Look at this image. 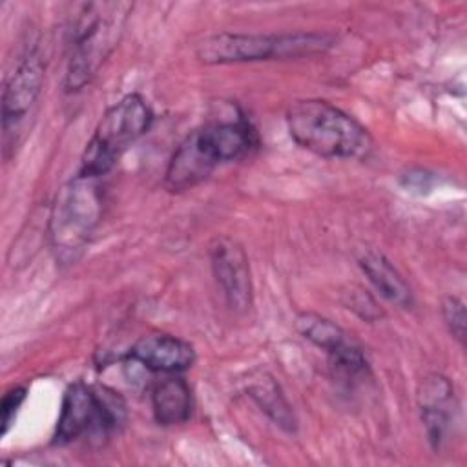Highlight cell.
<instances>
[{"mask_svg": "<svg viewBox=\"0 0 467 467\" xmlns=\"http://www.w3.org/2000/svg\"><path fill=\"white\" fill-rule=\"evenodd\" d=\"M418 409L427 441L432 451L440 452L452 436L456 418V396L451 379L438 372L421 378L418 385Z\"/></svg>", "mask_w": 467, "mask_h": 467, "instance_id": "cell-10", "label": "cell"}, {"mask_svg": "<svg viewBox=\"0 0 467 467\" xmlns=\"http://www.w3.org/2000/svg\"><path fill=\"white\" fill-rule=\"evenodd\" d=\"M124 420L126 403L115 390L75 381L62 396L53 443L67 445L88 432L109 434Z\"/></svg>", "mask_w": 467, "mask_h": 467, "instance_id": "cell-7", "label": "cell"}, {"mask_svg": "<svg viewBox=\"0 0 467 467\" xmlns=\"http://www.w3.org/2000/svg\"><path fill=\"white\" fill-rule=\"evenodd\" d=\"M330 46L332 38L319 33L261 35L223 31L201 40L195 57L206 66H224L310 57L327 51Z\"/></svg>", "mask_w": 467, "mask_h": 467, "instance_id": "cell-4", "label": "cell"}, {"mask_svg": "<svg viewBox=\"0 0 467 467\" xmlns=\"http://www.w3.org/2000/svg\"><path fill=\"white\" fill-rule=\"evenodd\" d=\"M259 144L254 126L243 119L212 120L190 131L170 157L164 188L181 193L206 181L224 162L250 155Z\"/></svg>", "mask_w": 467, "mask_h": 467, "instance_id": "cell-1", "label": "cell"}, {"mask_svg": "<svg viewBox=\"0 0 467 467\" xmlns=\"http://www.w3.org/2000/svg\"><path fill=\"white\" fill-rule=\"evenodd\" d=\"M359 268L368 279V283L376 288V292L385 297L389 303L400 308H410L414 305L412 290L401 272L392 265L389 257L381 252L367 250L359 257Z\"/></svg>", "mask_w": 467, "mask_h": 467, "instance_id": "cell-13", "label": "cell"}, {"mask_svg": "<svg viewBox=\"0 0 467 467\" xmlns=\"http://www.w3.org/2000/svg\"><path fill=\"white\" fill-rule=\"evenodd\" d=\"M151 122L153 111L148 100L139 93L124 95L119 102L109 106L97 122L82 151L77 175L100 179L109 173L124 151L148 133Z\"/></svg>", "mask_w": 467, "mask_h": 467, "instance_id": "cell-5", "label": "cell"}, {"mask_svg": "<svg viewBox=\"0 0 467 467\" xmlns=\"http://www.w3.org/2000/svg\"><path fill=\"white\" fill-rule=\"evenodd\" d=\"M440 312H441V317H443V323H445L449 334L463 347L465 345V328H467L463 301L454 296H447L441 301Z\"/></svg>", "mask_w": 467, "mask_h": 467, "instance_id": "cell-16", "label": "cell"}, {"mask_svg": "<svg viewBox=\"0 0 467 467\" xmlns=\"http://www.w3.org/2000/svg\"><path fill=\"white\" fill-rule=\"evenodd\" d=\"M208 255L226 305L234 312H246L252 306L254 285L244 248L228 235H217L208 246Z\"/></svg>", "mask_w": 467, "mask_h": 467, "instance_id": "cell-9", "label": "cell"}, {"mask_svg": "<svg viewBox=\"0 0 467 467\" xmlns=\"http://www.w3.org/2000/svg\"><path fill=\"white\" fill-rule=\"evenodd\" d=\"M150 401L153 418L162 427L182 425L192 416V389L179 374H168V378L155 383Z\"/></svg>", "mask_w": 467, "mask_h": 467, "instance_id": "cell-12", "label": "cell"}, {"mask_svg": "<svg viewBox=\"0 0 467 467\" xmlns=\"http://www.w3.org/2000/svg\"><path fill=\"white\" fill-rule=\"evenodd\" d=\"M46 64L36 49L27 51L15 71L5 78L2 89V133H4V153L9 157V150H15L33 113L38 97L44 88Z\"/></svg>", "mask_w": 467, "mask_h": 467, "instance_id": "cell-8", "label": "cell"}, {"mask_svg": "<svg viewBox=\"0 0 467 467\" xmlns=\"http://www.w3.org/2000/svg\"><path fill=\"white\" fill-rule=\"evenodd\" d=\"M26 396H27V390L26 387H11L9 390L4 392L2 396V403H0V412H2V436H5L20 410V407L24 405L26 401Z\"/></svg>", "mask_w": 467, "mask_h": 467, "instance_id": "cell-17", "label": "cell"}, {"mask_svg": "<svg viewBox=\"0 0 467 467\" xmlns=\"http://www.w3.org/2000/svg\"><path fill=\"white\" fill-rule=\"evenodd\" d=\"M126 361L139 363L150 372L181 374L195 363V348L177 336L148 334L131 345Z\"/></svg>", "mask_w": 467, "mask_h": 467, "instance_id": "cell-11", "label": "cell"}, {"mask_svg": "<svg viewBox=\"0 0 467 467\" xmlns=\"http://www.w3.org/2000/svg\"><path fill=\"white\" fill-rule=\"evenodd\" d=\"M99 179L75 175L60 188L49 215V237L57 259L73 263L84 250L102 215Z\"/></svg>", "mask_w": 467, "mask_h": 467, "instance_id": "cell-6", "label": "cell"}, {"mask_svg": "<svg viewBox=\"0 0 467 467\" xmlns=\"http://www.w3.org/2000/svg\"><path fill=\"white\" fill-rule=\"evenodd\" d=\"M297 332L314 347L323 350L330 359H339L354 352L359 345L334 321L316 312H301L296 316Z\"/></svg>", "mask_w": 467, "mask_h": 467, "instance_id": "cell-14", "label": "cell"}, {"mask_svg": "<svg viewBox=\"0 0 467 467\" xmlns=\"http://www.w3.org/2000/svg\"><path fill=\"white\" fill-rule=\"evenodd\" d=\"M285 119L294 142L317 157L363 159L372 150L367 128L328 100H294Z\"/></svg>", "mask_w": 467, "mask_h": 467, "instance_id": "cell-2", "label": "cell"}, {"mask_svg": "<svg viewBox=\"0 0 467 467\" xmlns=\"http://www.w3.org/2000/svg\"><path fill=\"white\" fill-rule=\"evenodd\" d=\"M248 396L254 400V403L285 432H296L297 429V418L292 410V405L288 403L286 396L283 394L279 383L275 378L268 372H257L255 376H250V381L246 385Z\"/></svg>", "mask_w": 467, "mask_h": 467, "instance_id": "cell-15", "label": "cell"}, {"mask_svg": "<svg viewBox=\"0 0 467 467\" xmlns=\"http://www.w3.org/2000/svg\"><path fill=\"white\" fill-rule=\"evenodd\" d=\"M130 2H88L82 4L71 27L69 57L64 88L67 93L86 88L120 42Z\"/></svg>", "mask_w": 467, "mask_h": 467, "instance_id": "cell-3", "label": "cell"}]
</instances>
